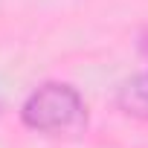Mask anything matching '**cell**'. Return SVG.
I'll return each mask as SVG.
<instances>
[{
  "label": "cell",
  "mask_w": 148,
  "mask_h": 148,
  "mask_svg": "<svg viewBox=\"0 0 148 148\" xmlns=\"http://www.w3.org/2000/svg\"><path fill=\"white\" fill-rule=\"evenodd\" d=\"M84 119H87L84 99L67 82H44L21 105V122L29 131L47 136L73 134L84 125Z\"/></svg>",
  "instance_id": "1"
},
{
  "label": "cell",
  "mask_w": 148,
  "mask_h": 148,
  "mask_svg": "<svg viewBox=\"0 0 148 148\" xmlns=\"http://www.w3.org/2000/svg\"><path fill=\"white\" fill-rule=\"evenodd\" d=\"M116 105L122 113L148 122V73H139V76L128 79L116 90Z\"/></svg>",
  "instance_id": "2"
}]
</instances>
